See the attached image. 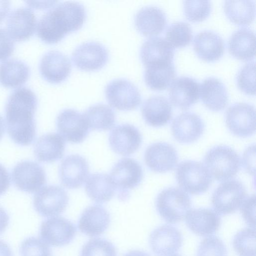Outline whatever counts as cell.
<instances>
[{
	"label": "cell",
	"mask_w": 256,
	"mask_h": 256,
	"mask_svg": "<svg viewBox=\"0 0 256 256\" xmlns=\"http://www.w3.org/2000/svg\"><path fill=\"white\" fill-rule=\"evenodd\" d=\"M10 178L6 168L0 164V196L4 194L9 188Z\"/></svg>",
	"instance_id": "obj_46"
},
{
	"label": "cell",
	"mask_w": 256,
	"mask_h": 256,
	"mask_svg": "<svg viewBox=\"0 0 256 256\" xmlns=\"http://www.w3.org/2000/svg\"><path fill=\"white\" fill-rule=\"evenodd\" d=\"M204 162L211 176L218 182L233 178L240 166V158L237 152L224 145L211 148L206 153Z\"/></svg>",
	"instance_id": "obj_3"
},
{
	"label": "cell",
	"mask_w": 256,
	"mask_h": 256,
	"mask_svg": "<svg viewBox=\"0 0 256 256\" xmlns=\"http://www.w3.org/2000/svg\"><path fill=\"white\" fill-rule=\"evenodd\" d=\"M6 26V30L13 40H25L34 32L37 26L36 18L30 8L20 6L10 12Z\"/></svg>",
	"instance_id": "obj_20"
},
{
	"label": "cell",
	"mask_w": 256,
	"mask_h": 256,
	"mask_svg": "<svg viewBox=\"0 0 256 256\" xmlns=\"http://www.w3.org/2000/svg\"><path fill=\"white\" fill-rule=\"evenodd\" d=\"M65 150L64 139L58 134L52 132L42 135L36 140L34 152L41 162H52L60 159Z\"/></svg>",
	"instance_id": "obj_30"
},
{
	"label": "cell",
	"mask_w": 256,
	"mask_h": 256,
	"mask_svg": "<svg viewBox=\"0 0 256 256\" xmlns=\"http://www.w3.org/2000/svg\"><path fill=\"white\" fill-rule=\"evenodd\" d=\"M174 49L162 37L154 36L145 40L140 50V57L146 67L173 63Z\"/></svg>",
	"instance_id": "obj_19"
},
{
	"label": "cell",
	"mask_w": 256,
	"mask_h": 256,
	"mask_svg": "<svg viewBox=\"0 0 256 256\" xmlns=\"http://www.w3.org/2000/svg\"><path fill=\"white\" fill-rule=\"evenodd\" d=\"M37 106V96L28 87H18L9 95L5 106L7 130L16 144L26 146L34 141L36 136L34 116Z\"/></svg>",
	"instance_id": "obj_1"
},
{
	"label": "cell",
	"mask_w": 256,
	"mask_h": 256,
	"mask_svg": "<svg viewBox=\"0 0 256 256\" xmlns=\"http://www.w3.org/2000/svg\"><path fill=\"white\" fill-rule=\"evenodd\" d=\"M85 190L87 195L93 201L104 203L112 198L116 189L109 176L96 173L87 178Z\"/></svg>",
	"instance_id": "obj_33"
},
{
	"label": "cell",
	"mask_w": 256,
	"mask_h": 256,
	"mask_svg": "<svg viewBox=\"0 0 256 256\" xmlns=\"http://www.w3.org/2000/svg\"><path fill=\"white\" fill-rule=\"evenodd\" d=\"M114 244L108 240L95 238L89 240L82 246L80 256H116Z\"/></svg>",
	"instance_id": "obj_39"
},
{
	"label": "cell",
	"mask_w": 256,
	"mask_h": 256,
	"mask_svg": "<svg viewBox=\"0 0 256 256\" xmlns=\"http://www.w3.org/2000/svg\"><path fill=\"white\" fill-rule=\"evenodd\" d=\"M108 141L111 148L114 152L127 156L139 149L142 142V136L134 126L124 124H119L112 130Z\"/></svg>",
	"instance_id": "obj_18"
},
{
	"label": "cell",
	"mask_w": 256,
	"mask_h": 256,
	"mask_svg": "<svg viewBox=\"0 0 256 256\" xmlns=\"http://www.w3.org/2000/svg\"><path fill=\"white\" fill-rule=\"evenodd\" d=\"M14 40L4 28L0 27V60L6 59L14 52Z\"/></svg>",
	"instance_id": "obj_45"
},
{
	"label": "cell",
	"mask_w": 256,
	"mask_h": 256,
	"mask_svg": "<svg viewBox=\"0 0 256 256\" xmlns=\"http://www.w3.org/2000/svg\"><path fill=\"white\" fill-rule=\"evenodd\" d=\"M204 125L198 114L190 112L182 113L172 120L171 130L174 139L180 143L190 144L202 136Z\"/></svg>",
	"instance_id": "obj_22"
},
{
	"label": "cell",
	"mask_w": 256,
	"mask_h": 256,
	"mask_svg": "<svg viewBox=\"0 0 256 256\" xmlns=\"http://www.w3.org/2000/svg\"><path fill=\"white\" fill-rule=\"evenodd\" d=\"M144 160L152 171L163 173L176 166L178 160L176 150L166 142H159L150 145L146 150Z\"/></svg>",
	"instance_id": "obj_15"
},
{
	"label": "cell",
	"mask_w": 256,
	"mask_h": 256,
	"mask_svg": "<svg viewBox=\"0 0 256 256\" xmlns=\"http://www.w3.org/2000/svg\"><path fill=\"white\" fill-rule=\"evenodd\" d=\"M39 70L43 78L52 84H59L68 76L72 64L64 54L52 50L46 52L42 57Z\"/></svg>",
	"instance_id": "obj_16"
},
{
	"label": "cell",
	"mask_w": 256,
	"mask_h": 256,
	"mask_svg": "<svg viewBox=\"0 0 256 256\" xmlns=\"http://www.w3.org/2000/svg\"><path fill=\"white\" fill-rule=\"evenodd\" d=\"M200 96L204 105L212 111L223 110L228 103L226 88L216 78L208 77L202 81L200 87Z\"/></svg>",
	"instance_id": "obj_29"
},
{
	"label": "cell",
	"mask_w": 256,
	"mask_h": 256,
	"mask_svg": "<svg viewBox=\"0 0 256 256\" xmlns=\"http://www.w3.org/2000/svg\"><path fill=\"white\" fill-rule=\"evenodd\" d=\"M89 128L94 130H108L116 123V114L108 105L98 104L89 107L83 114Z\"/></svg>",
	"instance_id": "obj_34"
},
{
	"label": "cell",
	"mask_w": 256,
	"mask_h": 256,
	"mask_svg": "<svg viewBox=\"0 0 256 256\" xmlns=\"http://www.w3.org/2000/svg\"><path fill=\"white\" fill-rule=\"evenodd\" d=\"M149 243L156 256H170L182 246V236L175 227L164 224L158 226L150 234Z\"/></svg>",
	"instance_id": "obj_17"
},
{
	"label": "cell",
	"mask_w": 256,
	"mask_h": 256,
	"mask_svg": "<svg viewBox=\"0 0 256 256\" xmlns=\"http://www.w3.org/2000/svg\"><path fill=\"white\" fill-rule=\"evenodd\" d=\"M14 184L28 193L38 192L46 182L44 168L37 162L24 160L18 163L12 172Z\"/></svg>",
	"instance_id": "obj_11"
},
{
	"label": "cell",
	"mask_w": 256,
	"mask_h": 256,
	"mask_svg": "<svg viewBox=\"0 0 256 256\" xmlns=\"http://www.w3.org/2000/svg\"><path fill=\"white\" fill-rule=\"evenodd\" d=\"M104 92L109 104L120 110H134L141 102V94L137 86L124 78L115 79L109 82Z\"/></svg>",
	"instance_id": "obj_8"
},
{
	"label": "cell",
	"mask_w": 256,
	"mask_h": 256,
	"mask_svg": "<svg viewBox=\"0 0 256 256\" xmlns=\"http://www.w3.org/2000/svg\"><path fill=\"white\" fill-rule=\"evenodd\" d=\"M200 84L194 78L180 76L172 82L169 89L171 102L182 110H187L194 104L200 97Z\"/></svg>",
	"instance_id": "obj_23"
},
{
	"label": "cell",
	"mask_w": 256,
	"mask_h": 256,
	"mask_svg": "<svg viewBox=\"0 0 256 256\" xmlns=\"http://www.w3.org/2000/svg\"><path fill=\"white\" fill-rule=\"evenodd\" d=\"M166 40L174 47L181 48L189 44L192 38V31L190 24L184 22L171 24L166 32Z\"/></svg>",
	"instance_id": "obj_37"
},
{
	"label": "cell",
	"mask_w": 256,
	"mask_h": 256,
	"mask_svg": "<svg viewBox=\"0 0 256 256\" xmlns=\"http://www.w3.org/2000/svg\"><path fill=\"white\" fill-rule=\"evenodd\" d=\"M224 11L232 22L240 26L248 25L254 19L255 3L252 0H226Z\"/></svg>",
	"instance_id": "obj_35"
},
{
	"label": "cell",
	"mask_w": 256,
	"mask_h": 256,
	"mask_svg": "<svg viewBox=\"0 0 256 256\" xmlns=\"http://www.w3.org/2000/svg\"><path fill=\"white\" fill-rule=\"evenodd\" d=\"M244 185L236 180L226 181L215 190L212 196L214 210L222 215L232 214L238 210L246 198Z\"/></svg>",
	"instance_id": "obj_7"
},
{
	"label": "cell",
	"mask_w": 256,
	"mask_h": 256,
	"mask_svg": "<svg viewBox=\"0 0 256 256\" xmlns=\"http://www.w3.org/2000/svg\"><path fill=\"white\" fill-rule=\"evenodd\" d=\"M176 179L182 190L194 195L206 192L212 182V176L206 167L194 160H184L179 164Z\"/></svg>",
	"instance_id": "obj_5"
},
{
	"label": "cell",
	"mask_w": 256,
	"mask_h": 256,
	"mask_svg": "<svg viewBox=\"0 0 256 256\" xmlns=\"http://www.w3.org/2000/svg\"><path fill=\"white\" fill-rule=\"evenodd\" d=\"M68 203L67 192L62 188L54 185L42 188L35 194L33 204L42 216L53 217L64 211Z\"/></svg>",
	"instance_id": "obj_10"
},
{
	"label": "cell",
	"mask_w": 256,
	"mask_h": 256,
	"mask_svg": "<svg viewBox=\"0 0 256 256\" xmlns=\"http://www.w3.org/2000/svg\"><path fill=\"white\" fill-rule=\"evenodd\" d=\"M196 256H227L226 248L218 238L209 236L200 242Z\"/></svg>",
	"instance_id": "obj_43"
},
{
	"label": "cell",
	"mask_w": 256,
	"mask_h": 256,
	"mask_svg": "<svg viewBox=\"0 0 256 256\" xmlns=\"http://www.w3.org/2000/svg\"><path fill=\"white\" fill-rule=\"evenodd\" d=\"M183 5L186 18L192 22L205 20L210 14L212 9L210 0H184Z\"/></svg>",
	"instance_id": "obj_40"
},
{
	"label": "cell",
	"mask_w": 256,
	"mask_h": 256,
	"mask_svg": "<svg viewBox=\"0 0 256 256\" xmlns=\"http://www.w3.org/2000/svg\"><path fill=\"white\" fill-rule=\"evenodd\" d=\"M136 28L142 34L154 36L162 32L167 24L164 12L156 6H146L136 12L134 18Z\"/></svg>",
	"instance_id": "obj_25"
},
{
	"label": "cell",
	"mask_w": 256,
	"mask_h": 256,
	"mask_svg": "<svg viewBox=\"0 0 256 256\" xmlns=\"http://www.w3.org/2000/svg\"><path fill=\"white\" fill-rule=\"evenodd\" d=\"M4 122L2 117L0 115V140L2 137L4 132Z\"/></svg>",
	"instance_id": "obj_52"
},
{
	"label": "cell",
	"mask_w": 256,
	"mask_h": 256,
	"mask_svg": "<svg viewBox=\"0 0 256 256\" xmlns=\"http://www.w3.org/2000/svg\"><path fill=\"white\" fill-rule=\"evenodd\" d=\"M156 206L158 214L166 222L176 224L185 218L190 208L191 200L184 190L170 187L158 194Z\"/></svg>",
	"instance_id": "obj_4"
},
{
	"label": "cell",
	"mask_w": 256,
	"mask_h": 256,
	"mask_svg": "<svg viewBox=\"0 0 256 256\" xmlns=\"http://www.w3.org/2000/svg\"><path fill=\"white\" fill-rule=\"evenodd\" d=\"M170 256H180L179 255V254H172V255Z\"/></svg>",
	"instance_id": "obj_53"
},
{
	"label": "cell",
	"mask_w": 256,
	"mask_h": 256,
	"mask_svg": "<svg viewBox=\"0 0 256 256\" xmlns=\"http://www.w3.org/2000/svg\"><path fill=\"white\" fill-rule=\"evenodd\" d=\"M76 232L75 226L68 220L53 216L41 224L40 234L42 240L48 245L60 246L70 243Z\"/></svg>",
	"instance_id": "obj_13"
},
{
	"label": "cell",
	"mask_w": 256,
	"mask_h": 256,
	"mask_svg": "<svg viewBox=\"0 0 256 256\" xmlns=\"http://www.w3.org/2000/svg\"><path fill=\"white\" fill-rule=\"evenodd\" d=\"M236 83L244 92L249 95L255 94L254 62H248L240 68L236 76Z\"/></svg>",
	"instance_id": "obj_41"
},
{
	"label": "cell",
	"mask_w": 256,
	"mask_h": 256,
	"mask_svg": "<svg viewBox=\"0 0 256 256\" xmlns=\"http://www.w3.org/2000/svg\"><path fill=\"white\" fill-rule=\"evenodd\" d=\"M30 72L24 62L14 58L7 59L0 64V83L6 87L20 86L27 80Z\"/></svg>",
	"instance_id": "obj_32"
},
{
	"label": "cell",
	"mask_w": 256,
	"mask_h": 256,
	"mask_svg": "<svg viewBox=\"0 0 256 256\" xmlns=\"http://www.w3.org/2000/svg\"><path fill=\"white\" fill-rule=\"evenodd\" d=\"M230 54L238 59L248 60L255 56L256 36L252 30L242 28L230 36L228 42Z\"/></svg>",
	"instance_id": "obj_31"
},
{
	"label": "cell",
	"mask_w": 256,
	"mask_h": 256,
	"mask_svg": "<svg viewBox=\"0 0 256 256\" xmlns=\"http://www.w3.org/2000/svg\"><path fill=\"white\" fill-rule=\"evenodd\" d=\"M30 7L36 9L50 8L58 2L57 1H26Z\"/></svg>",
	"instance_id": "obj_47"
},
{
	"label": "cell",
	"mask_w": 256,
	"mask_h": 256,
	"mask_svg": "<svg viewBox=\"0 0 256 256\" xmlns=\"http://www.w3.org/2000/svg\"><path fill=\"white\" fill-rule=\"evenodd\" d=\"M186 224L194 234L202 236L213 234L218 230L221 223L220 217L210 208H192L188 212Z\"/></svg>",
	"instance_id": "obj_24"
},
{
	"label": "cell",
	"mask_w": 256,
	"mask_h": 256,
	"mask_svg": "<svg viewBox=\"0 0 256 256\" xmlns=\"http://www.w3.org/2000/svg\"><path fill=\"white\" fill-rule=\"evenodd\" d=\"M226 123L234 135L246 138L256 131V112L254 106L245 102L230 106L226 112Z\"/></svg>",
	"instance_id": "obj_9"
},
{
	"label": "cell",
	"mask_w": 256,
	"mask_h": 256,
	"mask_svg": "<svg viewBox=\"0 0 256 256\" xmlns=\"http://www.w3.org/2000/svg\"><path fill=\"white\" fill-rule=\"evenodd\" d=\"M110 223L108 212L100 205H93L82 212L78 222L79 230L90 236H96L104 233Z\"/></svg>",
	"instance_id": "obj_28"
},
{
	"label": "cell",
	"mask_w": 256,
	"mask_h": 256,
	"mask_svg": "<svg viewBox=\"0 0 256 256\" xmlns=\"http://www.w3.org/2000/svg\"><path fill=\"white\" fill-rule=\"evenodd\" d=\"M124 256H150L148 254L144 252L135 250L129 252Z\"/></svg>",
	"instance_id": "obj_51"
},
{
	"label": "cell",
	"mask_w": 256,
	"mask_h": 256,
	"mask_svg": "<svg viewBox=\"0 0 256 256\" xmlns=\"http://www.w3.org/2000/svg\"><path fill=\"white\" fill-rule=\"evenodd\" d=\"M56 127L64 139L74 144L82 142L89 133V127L84 115L71 108L64 110L59 113Z\"/></svg>",
	"instance_id": "obj_12"
},
{
	"label": "cell",
	"mask_w": 256,
	"mask_h": 256,
	"mask_svg": "<svg viewBox=\"0 0 256 256\" xmlns=\"http://www.w3.org/2000/svg\"><path fill=\"white\" fill-rule=\"evenodd\" d=\"M20 252L21 256H52L48 245L42 239L34 236L22 241Z\"/></svg>",
	"instance_id": "obj_42"
},
{
	"label": "cell",
	"mask_w": 256,
	"mask_h": 256,
	"mask_svg": "<svg viewBox=\"0 0 256 256\" xmlns=\"http://www.w3.org/2000/svg\"><path fill=\"white\" fill-rule=\"evenodd\" d=\"M9 221V217L6 210L0 207V234L6 229Z\"/></svg>",
	"instance_id": "obj_48"
},
{
	"label": "cell",
	"mask_w": 256,
	"mask_h": 256,
	"mask_svg": "<svg viewBox=\"0 0 256 256\" xmlns=\"http://www.w3.org/2000/svg\"><path fill=\"white\" fill-rule=\"evenodd\" d=\"M72 58L78 68L94 71L105 66L108 59V53L102 44L88 42L78 46L72 52Z\"/></svg>",
	"instance_id": "obj_14"
},
{
	"label": "cell",
	"mask_w": 256,
	"mask_h": 256,
	"mask_svg": "<svg viewBox=\"0 0 256 256\" xmlns=\"http://www.w3.org/2000/svg\"><path fill=\"white\" fill-rule=\"evenodd\" d=\"M142 113L148 124L153 127H160L170 120L172 108L166 97L155 95L149 97L144 102Z\"/></svg>",
	"instance_id": "obj_27"
},
{
	"label": "cell",
	"mask_w": 256,
	"mask_h": 256,
	"mask_svg": "<svg viewBox=\"0 0 256 256\" xmlns=\"http://www.w3.org/2000/svg\"><path fill=\"white\" fill-rule=\"evenodd\" d=\"M255 195L246 198L240 206L244 220L250 228H255Z\"/></svg>",
	"instance_id": "obj_44"
},
{
	"label": "cell",
	"mask_w": 256,
	"mask_h": 256,
	"mask_svg": "<svg viewBox=\"0 0 256 256\" xmlns=\"http://www.w3.org/2000/svg\"><path fill=\"white\" fill-rule=\"evenodd\" d=\"M88 173L87 160L78 154L66 156L62 160L59 168L61 183L70 189L80 188L87 179Z\"/></svg>",
	"instance_id": "obj_21"
},
{
	"label": "cell",
	"mask_w": 256,
	"mask_h": 256,
	"mask_svg": "<svg viewBox=\"0 0 256 256\" xmlns=\"http://www.w3.org/2000/svg\"><path fill=\"white\" fill-rule=\"evenodd\" d=\"M0 256H13L10 248L5 242L0 240Z\"/></svg>",
	"instance_id": "obj_50"
},
{
	"label": "cell",
	"mask_w": 256,
	"mask_h": 256,
	"mask_svg": "<svg viewBox=\"0 0 256 256\" xmlns=\"http://www.w3.org/2000/svg\"><path fill=\"white\" fill-rule=\"evenodd\" d=\"M176 76L173 63L159 66H146L144 72L146 84L154 90H163L172 82Z\"/></svg>",
	"instance_id": "obj_36"
},
{
	"label": "cell",
	"mask_w": 256,
	"mask_h": 256,
	"mask_svg": "<svg viewBox=\"0 0 256 256\" xmlns=\"http://www.w3.org/2000/svg\"><path fill=\"white\" fill-rule=\"evenodd\" d=\"M255 229L246 228L234 236L232 246L240 256H256Z\"/></svg>",
	"instance_id": "obj_38"
},
{
	"label": "cell",
	"mask_w": 256,
	"mask_h": 256,
	"mask_svg": "<svg viewBox=\"0 0 256 256\" xmlns=\"http://www.w3.org/2000/svg\"><path fill=\"white\" fill-rule=\"evenodd\" d=\"M194 49L202 60L213 62L218 60L224 52V43L217 33L204 30L198 33L193 42Z\"/></svg>",
	"instance_id": "obj_26"
},
{
	"label": "cell",
	"mask_w": 256,
	"mask_h": 256,
	"mask_svg": "<svg viewBox=\"0 0 256 256\" xmlns=\"http://www.w3.org/2000/svg\"><path fill=\"white\" fill-rule=\"evenodd\" d=\"M86 18L84 7L76 2L56 4L38 20L36 32L44 42L56 44L82 28Z\"/></svg>",
	"instance_id": "obj_2"
},
{
	"label": "cell",
	"mask_w": 256,
	"mask_h": 256,
	"mask_svg": "<svg viewBox=\"0 0 256 256\" xmlns=\"http://www.w3.org/2000/svg\"><path fill=\"white\" fill-rule=\"evenodd\" d=\"M10 2L8 0H0V22L7 15L10 8Z\"/></svg>",
	"instance_id": "obj_49"
},
{
	"label": "cell",
	"mask_w": 256,
	"mask_h": 256,
	"mask_svg": "<svg viewBox=\"0 0 256 256\" xmlns=\"http://www.w3.org/2000/svg\"><path fill=\"white\" fill-rule=\"evenodd\" d=\"M110 178L116 189L118 190V198L122 201L129 196V190L137 187L143 178L141 166L136 160L124 158L119 160L113 166Z\"/></svg>",
	"instance_id": "obj_6"
}]
</instances>
